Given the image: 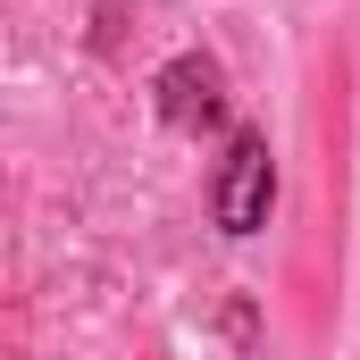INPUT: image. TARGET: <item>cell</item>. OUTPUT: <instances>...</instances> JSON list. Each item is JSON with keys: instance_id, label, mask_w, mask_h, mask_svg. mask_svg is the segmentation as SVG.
<instances>
[{"instance_id": "obj_1", "label": "cell", "mask_w": 360, "mask_h": 360, "mask_svg": "<svg viewBox=\"0 0 360 360\" xmlns=\"http://www.w3.org/2000/svg\"><path fill=\"white\" fill-rule=\"evenodd\" d=\"M269 201H276L269 134H235L226 160H218V184H210V218H218L226 235H260V226H269Z\"/></svg>"}, {"instance_id": "obj_2", "label": "cell", "mask_w": 360, "mask_h": 360, "mask_svg": "<svg viewBox=\"0 0 360 360\" xmlns=\"http://www.w3.org/2000/svg\"><path fill=\"white\" fill-rule=\"evenodd\" d=\"M160 117L193 134V126H218L226 117V84H218V68L210 59H168L160 68Z\"/></svg>"}]
</instances>
